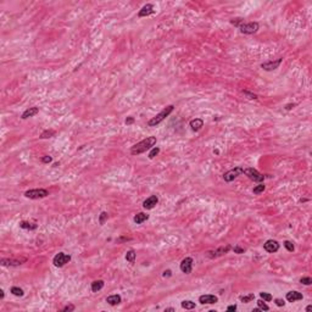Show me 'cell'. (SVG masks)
<instances>
[{
  "mask_svg": "<svg viewBox=\"0 0 312 312\" xmlns=\"http://www.w3.org/2000/svg\"><path fill=\"white\" fill-rule=\"evenodd\" d=\"M259 28H260V25L257 22H245L239 26L240 32L244 34H254L259 31Z\"/></svg>",
  "mask_w": 312,
  "mask_h": 312,
  "instance_id": "52a82bcc",
  "label": "cell"
},
{
  "mask_svg": "<svg viewBox=\"0 0 312 312\" xmlns=\"http://www.w3.org/2000/svg\"><path fill=\"white\" fill-rule=\"evenodd\" d=\"M70 261H71V255L65 254V252L56 254L54 256V259H52V263H54L55 267H64Z\"/></svg>",
  "mask_w": 312,
  "mask_h": 312,
  "instance_id": "8992f818",
  "label": "cell"
},
{
  "mask_svg": "<svg viewBox=\"0 0 312 312\" xmlns=\"http://www.w3.org/2000/svg\"><path fill=\"white\" fill-rule=\"evenodd\" d=\"M134 122V118L133 117H127L126 118V124H132Z\"/></svg>",
  "mask_w": 312,
  "mask_h": 312,
  "instance_id": "b9f144b4",
  "label": "cell"
},
{
  "mask_svg": "<svg viewBox=\"0 0 312 312\" xmlns=\"http://www.w3.org/2000/svg\"><path fill=\"white\" fill-rule=\"evenodd\" d=\"M254 299H255V295H254V294H249V295H245V296H240V301L244 302V304L251 302Z\"/></svg>",
  "mask_w": 312,
  "mask_h": 312,
  "instance_id": "83f0119b",
  "label": "cell"
},
{
  "mask_svg": "<svg viewBox=\"0 0 312 312\" xmlns=\"http://www.w3.org/2000/svg\"><path fill=\"white\" fill-rule=\"evenodd\" d=\"M230 249H232L230 245L221 246V248H218V249H216V250H213V251H209V252H207V257H210V259L219 257V256H223V255H226L227 252H229Z\"/></svg>",
  "mask_w": 312,
  "mask_h": 312,
  "instance_id": "9c48e42d",
  "label": "cell"
},
{
  "mask_svg": "<svg viewBox=\"0 0 312 312\" xmlns=\"http://www.w3.org/2000/svg\"><path fill=\"white\" fill-rule=\"evenodd\" d=\"M244 174H245L249 179H251V180H254V182H257V183H262V182L265 180V178H266V176H263L262 173H260L257 170L254 168V167L245 168V170H244Z\"/></svg>",
  "mask_w": 312,
  "mask_h": 312,
  "instance_id": "3957f363",
  "label": "cell"
},
{
  "mask_svg": "<svg viewBox=\"0 0 312 312\" xmlns=\"http://www.w3.org/2000/svg\"><path fill=\"white\" fill-rule=\"evenodd\" d=\"M38 112H39V107H37V106L29 107V108H27V110H25V111H23V114L21 115V118H22V120H27V118H29V117L35 116Z\"/></svg>",
  "mask_w": 312,
  "mask_h": 312,
  "instance_id": "e0dca14e",
  "label": "cell"
},
{
  "mask_svg": "<svg viewBox=\"0 0 312 312\" xmlns=\"http://www.w3.org/2000/svg\"><path fill=\"white\" fill-rule=\"evenodd\" d=\"M165 311H174V308L173 307H167V308H165Z\"/></svg>",
  "mask_w": 312,
  "mask_h": 312,
  "instance_id": "7dc6e473",
  "label": "cell"
},
{
  "mask_svg": "<svg viewBox=\"0 0 312 312\" xmlns=\"http://www.w3.org/2000/svg\"><path fill=\"white\" fill-rule=\"evenodd\" d=\"M189 126H190V128H192V131L199 132L201 128L204 127V121L201 120V118H194V120H192V121L189 122Z\"/></svg>",
  "mask_w": 312,
  "mask_h": 312,
  "instance_id": "ac0fdd59",
  "label": "cell"
},
{
  "mask_svg": "<svg viewBox=\"0 0 312 312\" xmlns=\"http://www.w3.org/2000/svg\"><path fill=\"white\" fill-rule=\"evenodd\" d=\"M55 134H56V132H55L54 129H45L42 134H40V139H49V138H52Z\"/></svg>",
  "mask_w": 312,
  "mask_h": 312,
  "instance_id": "603a6c76",
  "label": "cell"
},
{
  "mask_svg": "<svg viewBox=\"0 0 312 312\" xmlns=\"http://www.w3.org/2000/svg\"><path fill=\"white\" fill-rule=\"evenodd\" d=\"M283 59L282 58H278L277 60H269V61H266V62H262L261 64V68L265 70V71H274L277 70L281 64H282Z\"/></svg>",
  "mask_w": 312,
  "mask_h": 312,
  "instance_id": "ba28073f",
  "label": "cell"
},
{
  "mask_svg": "<svg viewBox=\"0 0 312 312\" xmlns=\"http://www.w3.org/2000/svg\"><path fill=\"white\" fill-rule=\"evenodd\" d=\"M49 195V192L46 189H29L25 193V196L27 199H32V200H38V199H43L46 198Z\"/></svg>",
  "mask_w": 312,
  "mask_h": 312,
  "instance_id": "277c9868",
  "label": "cell"
},
{
  "mask_svg": "<svg viewBox=\"0 0 312 312\" xmlns=\"http://www.w3.org/2000/svg\"><path fill=\"white\" fill-rule=\"evenodd\" d=\"M265 189H266V186L263 184V183H260L259 186H256V187L252 189V193H254V194H261V193L265 192Z\"/></svg>",
  "mask_w": 312,
  "mask_h": 312,
  "instance_id": "4316f807",
  "label": "cell"
},
{
  "mask_svg": "<svg viewBox=\"0 0 312 312\" xmlns=\"http://www.w3.org/2000/svg\"><path fill=\"white\" fill-rule=\"evenodd\" d=\"M263 249L268 252V254H274L279 250V243L277 240L273 239H268L265 244H263Z\"/></svg>",
  "mask_w": 312,
  "mask_h": 312,
  "instance_id": "8fae6325",
  "label": "cell"
},
{
  "mask_svg": "<svg viewBox=\"0 0 312 312\" xmlns=\"http://www.w3.org/2000/svg\"><path fill=\"white\" fill-rule=\"evenodd\" d=\"M154 12H155L154 6H153L151 4H146V5H144V6L140 9V11L138 12V17H148V16L153 15Z\"/></svg>",
  "mask_w": 312,
  "mask_h": 312,
  "instance_id": "2e32d148",
  "label": "cell"
},
{
  "mask_svg": "<svg viewBox=\"0 0 312 312\" xmlns=\"http://www.w3.org/2000/svg\"><path fill=\"white\" fill-rule=\"evenodd\" d=\"M230 23L232 25H234V26H236V27H239L242 23H244L243 22V18H233V20H230Z\"/></svg>",
  "mask_w": 312,
  "mask_h": 312,
  "instance_id": "e575fe53",
  "label": "cell"
},
{
  "mask_svg": "<svg viewBox=\"0 0 312 312\" xmlns=\"http://www.w3.org/2000/svg\"><path fill=\"white\" fill-rule=\"evenodd\" d=\"M156 144V138L155 137H146L145 139L140 140L139 143L134 144L131 148V154L132 155H140L143 153H146L148 150H151Z\"/></svg>",
  "mask_w": 312,
  "mask_h": 312,
  "instance_id": "6da1fadb",
  "label": "cell"
},
{
  "mask_svg": "<svg viewBox=\"0 0 312 312\" xmlns=\"http://www.w3.org/2000/svg\"><path fill=\"white\" fill-rule=\"evenodd\" d=\"M260 298L262 300H265V301H272V299H273L269 293H266V291H261L260 293Z\"/></svg>",
  "mask_w": 312,
  "mask_h": 312,
  "instance_id": "f546056e",
  "label": "cell"
},
{
  "mask_svg": "<svg viewBox=\"0 0 312 312\" xmlns=\"http://www.w3.org/2000/svg\"><path fill=\"white\" fill-rule=\"evenodd\" d=\"M199 302L203 304V305H212V304H216L218 302V298L216 295H212V294H204V295H200L199 296Z\"/></svg>",
  "mask_w": 312,
  "mask_h": 312,
  "instance_id": "4fadbf2b",
  "label": "cell"
},
{
  "mask_svg": "<svg viewBox=\"0 0 312 312\" xmlns=\"http://www.w3.org/2000/svg\"><path fill=\"white\" fill-rule=\"evenodd\" d=\"M243 93H244V95H245V97H248V99H257V98H259V97L256 95V94H254V93H250V91H248V90H244Z\"/></svg>",
  "mask_w": 312,
  "mask_h": 312,
  "instance_id": "d590c367",
  "label": "cell"
},
{
  "mask_svg": "<svg viewBox=\"0 0 312 312\" xmlns=\"http://www.w3.org/2000/svg\"><path fill=\"white\" fill-rule=\"evenodd\" d=\"M193 263H194V260L192 257H186L183 259L179 267H180V271L186 274H190L192 271H193Z\"/></svg>",
  "mask_w": 312,
  "mask_h": 312,
  "instance_id": "30bf717a",
  "label": "cell"
},
{
  "mask_svg": "<svg viewBox=\"0 0 312 312\" xmlns=\"http://www.w3.org/2000/svg\"><path fill=\"white\" fill-rule=\"evenodd\" d=\"M180 306L186 310H193V308H195V302H193L190 300H184V301H182Z\"/></svg>",
  "mask_w": 312,
  "mask_h": 312,
  "instance_id": "484cf974",
  "label": "cell"
},
{
  "mask_svg": "<svg viewBox=\"0 0 312 312\" xmlns=\"http://www.w3.org/2000/svg\"><path fill=\"white\" fill-rule=\"evenodd\" d=\"M162 276H163V277H171V276H172V272H171L170 269H167V271H165V272H163Z\"/></svg>",
  "mask_w": 312,
  "mask_h": 312,
  "instance_id": "7bdbcfd3",
  "label": "cell"
},
{
  "mask_svg": "<svg viewBox=\"0 0 312 312\" xmlns=\"http://www.w3.org/2000/svg\"><path fill=\"white\" fill-rule=\"evenodd\" d=\"M294 106H295V104H289V105L285 106V108H287V110H290V108H293Z\"/></svg>",
  "mask_w": 312,
  "mask_h": 312,
  "instance_id": "ee69618b",
  "label": "cell"
},
{
  "mask_svg": "<svg viewBox=\"0 0 312 312\" xmlns=\"http://www.w3.org/2000/svg\"><path fill=\"white\" fill-rule=\"evenodd\" d=\"M149 218V215H146V213H144V212H139V213H137L135 216H134V222L137 223V224H141L143 222H145L146 219Z\"/></svg>",
  "mask_w": 312,
  "mask_h": 312,
  "instance_id": "44dd1931",
  "label": "cell"
},
{
  "mask_svg": "<svg viewBox=\"0 0 312 312\" xmlns=\"http://www.w3.org/2000/svg\"><path fill=\"white\" fill-rule=\"evenodd\" d=\"M10 291H11V294H13L15 296H23V295H25L23 289H22V288H18V287H12V288L10 289Z\"/></svg>",
  "mask_w": 312,
  "mask_h": 312,
  "instance_id": "d4e9b609",
  "label": "cell"
},
{
  "mask_svg": "<svg viewBox=\"0 0 312 312\" xmlns=\"http://www.w3.org/2000/svg\"><path fill=\"white\" fill-rule=\"evenodd\" d=\"M23 262H26V259L22 260H15V259H1L0 260V265L4 267H13V266H20Z\"/></svg>",
  "mask_w": 312,
  "mask_h": 312,
  "instance_id": "5bb4252c",
  "label": "cell"
},
{
  "mask_svg": "<svg viewBox=\"0 0 312 312\" xmlns=\"http://www.w3.org/2000/svg\"><path fill=\"white\" fill-rule=\"evenodd\" d=\"M300 283L304 284V285H311L312 284V279L310 277H302V278H300Z\"/></svg>",
  "mask_w": 312,
  "mask_h": 312,
  "instance_id": "836d02e7",
  "label": "cell"
},
{
  "mask_svg": "<svg viewBox=\"0 0 312 312\" xmlns=\"http://www.w3.org/2000/svg\"><path fill=\"white\" fill-rule=\"evenodd\" d=\"M283 245H284V248H285V249H287V250H288V251H289V252H293V251H294V250H295V246H294V243H291V242H289V240H285V242H284V244H283Z\"/></svg>",
  "mask_w": 312,
  "mask_h": 312,
  "instance_id": "f1b7e54d",
  "label": "cell"
},
{
  "mask_svg": "<svg viewBox=\"0 0 312 312\" xmlns=\"http://www.w3.org/2000/svg\"><path fill=\"white\" fill-rule=\"evenodd\" d=\"M233 251H234L235 254H244L245 249H244V248H240L239 245H235V246L233 248Z\"/></svg>",
  "mask_w": 312,
  "mask_h": 312,
  "instance_id": "74e56055",
  "label": "cell"
},
{
  "mask_svg": "<svg viewBox=\"0 0 312 312\" xmlns=\"http://www.w3.org/2000/svg\"><path fill=\"white\" fill-rule=\"evenodd\" d=\"M107 217H108V213H107V212H105V211H104V212H101V213H100V217H99V222H100V224H101V226L105 223V221L107 219Z\"/></svg>",
  "mask_w": 312,
  "mask_h": 312,
  "instance_id": "d6a6232c",
  "label": "cell"
},
{
  "mask_svg": "<svg viewBox=\"0 0 312 312\" xmlns=\"http://www.w3.org/2000/svg\"><path fill=\"white\" fill-rule=\"evenodd\" d=\"M157 204H159V198H157L156 195H150L148 199L144 200L143 207H144L145 210H153Z\"/></svg>",
  "mask_w": 312,
  "mask_h": 312,
  "instance_id": "7c38bea8",
  "label": "cell"
},
{
  "mask_svg": "<svg viewBox=\"0 0 312 312\" xmlns=\"http://www.w3.org/2000/svg\"><path fill=\"white\" fill-rule=\"evenodd\" d=\"M302 294L296 290H291V291H288L287 295H285V299L287 301L289 302H295V301H299V300H302Z\"/></svg>",
  "mask_w": 312,
  "mask_h": 312,
  "instance_id": "9a60e30c",
  "label": "cell"
},
{
  "mask_svg": "<svg viewBox=\"0 0 312 312\" xmlns=\"http://www.w3.org/2000/svg\"><path fill=\"white\" fill-rule=\"evenodd\" d=\"M257 306H259V307H260L262 311H268V310H269V306H268V305L266 304V301H265V300H262V299L257 301Z\"/></svg>",
  "mask_w": 312,
  "mask_h": 312,
  "instance_id": "1f68e13d",
  "label": "cell"
},
{
  "mask_svg": "<svg viewBox=\"0 0 312 312\" xmlns=\"http://www.w3.org/2000/svg\"><path fill=\"white\" fill-rule=\"evenodd\" d=\"M51 161H52V157H51V156H48V155H46V156H43V157H42V162H43V163H50Z\"/></svg>",
  "mask_w": 312,
  "mask_h": 312,
  "instance_id": "f35d334b",
  "label": "cell"
},
{
  "mask_svg": "<svg viewBox=\"0 0 312 312\" xmlns=\"http://www.w3.org/2000/svg\"><path fill=\"white\" fill-rule=\"evenodd\" d=\"M311 310H312V306H311V305H308V306L306 307V311H311Z\"/></svg>",
  "mask_w": 312,
  "mask_h": 312,
  "instance_id": "c3c4849f",
  "label": "cell"
},
{
  "mask_svg": "<svg viewBox=\"0 0 312 312\" xmlns=\"http://www.w3.org/2000/svg\"><path fill=\"white\" fill-rule=\"evenodd\" d=\"M4 296H5V293H4V290L1 289V290H0V299H4Z\"/></svg>",
  "mask_w": 312,
  "mask_h": 312,
  "instance_id": "f6af8a7d",
  "label": "cell"
},
{
  "mask_svg": "<svg viewBox=\"0 0 312 312\" xmlns=\"http://www.w3.org/2000/svg\"><path fill=\"white\" fill-rule=\"evenodd\" d=\"M75 305H72V304H70V305H66L64 308H62V311L64 312H71V311H75Z\"/></svg>",
  "mask_w": 312,
  "mask_h": 312,
  "instance_id": "8d00e7d4",
  "label": "cell"
},
{
  "mask_svg": "<svg viewBox=\"0 0 312 312\" xmlns=\"http://www.w3.org/2000/svg\"><path fill=\"white\" fill-rule=\"evenodd\" d=\"M174 110V106L173 105H168V106H166L165 107L162 111H160L155 117H153L151 120H149V122H148V126L149 127H156L157 124H160L165 118L166 117H168L171 114H172V111Z\"/></svg>",
  "mask_w": 312,
  "mask_h": 312,
  "instance_id": "7a4b0ae2",
  "label": "cell"
},
{
  "mask_svg": "<svg viewBox=\"0 0 312 312\" xmlns=\"http://www.w3.org/2000/svg\"><path fill=\"white\" fill-rule=\"evenodd\" d=\"M227 311H228V312H234V311H236V305H230V306H228V307H227Z\"/></svg>",
  "mask_w": 312,
  "mask_h": 312,
  "instance_id": "60d3db41",
  "label": "cell"
},
{
  "mask_svg": "<svg viewBox=\"0 0 312 312\" xmlns=\"http://www.w3.org/2000/svg\"><path fill=\"white\" fill-rule=\"evenodd\" d=\"M104 285H105V283H104V281H101V279H99V281H94L93 283H91V291L93 293H98V291H100L103 288H104Z\"/></svg>",
  "mask_w": 312,
  "mask_h": 312,
  "instance_id": "ffe728a7",
  "label": "cell"
},
{
  "mask_svg": "<svg viewBox=\"0 0 312 312\" xmlns=\"http://www.w3.org/2000/svg\"><path fill=\"white\" fill-rule=\"evenodd\" d=\"M243 173H244V168L240 167V166H238V167H234V168L227 171V172L223 174V179H224V182L230 183V182H233L235 178H238L239 176H242Z\"/></svg>",
  "mask_w": 312,
  "mask_h": 312,
  "instance_id": "5b68a950",
  "label": "cell"
},
{
  "mask_svg": "<svg viewBox=\"0 0 312 312\" xmlns=\"http://www.w3.org/2000/svg\"><path fill=\"white\" fill-rule=\"evenodd\" d=\"M135 256H137L135 251H134V250H129V251H127V254H126V260L129 262V263H134Z\"/></svg>",
  "mask_w": 312,
  "mask_h": 312,
  "instance_id": "cb8c5ba5",
  "label": "cell"
},
{
  "mask_svg": "<svg viewBox=\"0 0 312 312\" xmlns=\"http://www.w3.org/2000/svg\"><path fill=\"white\" fill-rule=\"evenodd\" d=\"M20 227L23 228V229L34 230V229L38 228V224H35V223H29V222H27V221H22V222H20Z\"/></svg>",
  "mask_w": 312,
  "mask_h": 312,
  "instance_id": "7402d4cb",
  "label": "cell"
},
{
  "mask_svg": "<svg viewBox=\"0 0 312 312\" xmlns=\"http://www.w3.org/2000/svg\"><path fill=\"white\" fill-rule=\"evenodd\" d=\"M106 302L111 306H116V305L122 302V298L118 294H114V295H110V296L106 298Z\"/></svg>",
  "mask_w": 312,
  "mask_h": 312,
  "instance_id": "d6986e66",
  "label": "cell"
},
{
  "mask_svg": "<svg viewBox=\"0 0 312 312\" xmlns=\"http://www.w3.org/2000/svg\"><path fill=\"white\" fill-rule=\"evenodd\" d=\"M274 302H276V305L279 306V307H282V306L285 305V301H284L283 299H276V300H274Z\"/></svg>",
  "mask_w": 312,
  "mask_h": 312,
  "instance_id": "ab89813d",
  "label": "cell"
},
{
  "mask_svg": "<svg viewBox=\"0 0 312 312\" xmlns=\"http://www.w3.org/2000/svg\"><path fill=\"white\" fill-rule=\"evenodd\" d=\"M160 154V148H157V146H154V148L150 150V153H149V159H154L155 156H157Z\"/></svg>",
  "mask_w": 312,
  "mask_h": 312,
  "instance_id": "4dcf8cb0",
  "label": "cell"
},
{
  "mask_svg": "<svg viewBox=\"0 0 312 312\" xmlns=\"http://www.w3.org/2000/svg\"><path fill=\"white\" fill-rule=\"evenodd\" d=\"M259 311H262V310H261L260 307H257V308H254V310H252V312H259Z\"/></svg>",
  "mask_w": 312,
  "mask_h": 312,
  "instance_id": "bcb514c9",
  "label": "cell"
}]
</instances>
